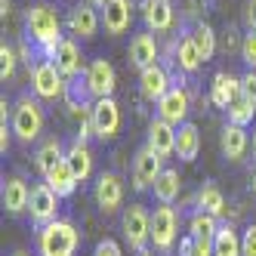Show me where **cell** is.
I'll list each match as a JSON object with an SVG mask.
<instances>
[{
  "instance_id": "11",
  "label": "cell",
  "mask_w": 256,
  "mask_h": 256,
  "mask_svg": "<svg viewBox=\"0 0 256 256\" xmlns=\"http://www.w3.org/2000/svg\"><path fill=\"white\" fill-rule=\"evenodd\" d=\"M84 78H86V86H90V96H93V99L114 96V90H118V71H114L112 62H105V59L90 62L86 71H84Z\"/></svg>"
},
{
  "instance_id": "18",
  "label": "cell",
  "mask_w": 256,
  "mask_h": 256,
  "mask_svg": "<svg viewBox=\"0 0 256 256\" xmlns=\"http://www.w3.org/2000/svg\"><path fill=\"white\" fill-rule=\"evenodd\" d=\"M130 22H133V0H108L105 10H102L105 31L112 34V38H118V34H124L130 28Z\"/></svg>"
},
{
  "instance_id": "43",
  "label": "cell",
  "mask_w": 256,
  "mask_h": 256,
  "mask_svg": "<svg viewBox=\"0 0 256 256\" xmlns=\"http://www.w3.org/2000/svg\"><path fill=\"white\" fill-rule=\"evenodd\" d=\"M10 6H12V0H0V16L6 19V12H10Z\"/></svg>"
},
{
  "instance_id": "3",
  "label": "cell",
  "mask_w": 256,
  "mask_h": 256,
  "mask_svg": "<svg viewBox=\"0 0 256 256\" xmlns=\"http://www.w3.org/2000/svg\"><path fill=\"white\" fill-rule=\"evenodd\" d=\"M12 136L31 145V142H38L40 133H44V108L38 99H31V96H19V102L12 105Z\"/></svg>"
},
{
  "instance_id": "41",
  "label": "cell",
  "mask_w": 256,
  "mask_h": 256,
  "mask_svg": "<svg viewBox=\"0 0 256 256\" xmlns=\"http://www.w3.org/2000/svg\"><path fill=\"white\" fill-rule=\"evenodd\" d=\"M10 142H12V126L10 124H0V154L10 152Z\"/></svg>"
},
{
  "instance_id": "8",
  "label": "cell",
  "mask_w": 256,
  "mask_h": 256,
  "mask_svg": "<svg viewBox=\"0 0 256 256\" xmlns=\"http://www.w3.org/2000/svg\"><path fill=\"white\" fill-rule=\"evenodd\" d=\"M160 173H164V158H160L154 148H148V145H142V148L136 152V158H133V170H130L133 188H136V192L154 188V182H158Z\"/></svg>"
},
{
  "instance_id": "24",
  "label": "cell",
  "mask_w": 256,
  "mask_h": 256,
  "mask_svg": "<svg viewBox=\"0 0 256 256\" xmlns=\"http://www.w3.org/2000/svg\"><path fill=\"white\" fill-rule=\"evenodd\" d=\"M65 160H68V167L74 170V176L80 182H86L90 176H93V152H90V145L74 139L68 145V152H65Z\"/></svg>"
},
{
  "instance_id": "48",
  "label": "cell",
  "mask_w": 256,
  "mask_h": 256,
  "mask_svg": "<svg viewBox=\"0 0 256 256\" xmlns=\"http://www.w3.org/2000/svg\"><path fill=\"white\" fill-rule=\"evenodd\" d=\"M253 192H256V170H253Z\"/></svg>"
},
{
  "instance_id": "44",
  "label": "cell",
  "mask_w": 256,
  "mask_h": 256,
  "mask_svg": "<svg viewBox=\"0 0 256 256\" xmlns=\"http://www.w3.org/2000/svg\"><path fill=\"white\" fill-rule=\"evenodd\" d=\"M86 4H90V6H96V10H105L108 0H86Z\"/></svg>"
},
{
  "instance_id": "26",
  "label": "cell",
  "mask_w": 256,
  "mask_h": 256,
  "mask_svg": "<svg viewBox=\"0 0 256 256\" xmlns=\"http://www.w3.org/2000/svg\"><path fill=\"white\" fill-rule=\"evenodd\" d=\"M65 152H68V148H62V142H59L56 136H50L46 142H40L38 152H34V167H38V173L46 176L59 160H65Z\"/></svg>"
},
{
  "instance_id": "34",
  "label": "cell",
  "mask_w": 256,
  "mask_h": 256,
  "mask_svg": "<svg viewBox=\"0 0 256 256\" xmlns=\"http://www.w3.org/2000/svg\"><path fill=\"white\" fill-rule=\"evenodd\" d=\"M16 62H19V52L4 40V44H0V80H4V84L16 78Z\"/></svg>"
},
{
  "instance_id": "1",
  "label": "cell",
  "mask_w": 256,
  "mask_h": 256,
  "mask_svg": "<svg viewBox=\"0 0 256 256\" xmlns=\"http://www.w3.org/2000/svg\"><path fill=\"white\" fill-rule=\"evenodd\" d=\"M25 38L34 44L38 59L52 62V59H56V52H59V46H62V40H65L59 12L52 10L50 4H34V6H28L25 10Z\"/></svg>"
},
{
  "instance_id": "42",
  "label": "cell",
  "mask_w": 256,
  "mask_h": 256,
  "mask_svg": "<svg viewBox=\"0 0 256 256\" xmlns=\"http://www.w3.org/2000/svg\"><path fill=\"white\" fill-rule=\"evenodd\" d=\"M192 244H194V238H192V234L182 238V241H179V256H192Z\"/></svg>"
},
{
  "instance_id": "19",
  "label": "cell",
  "mask_w": 256,
  "mask_h": 256,
  "mask_svg": "<svg viewBox=\"0 0 256 256\" xmlns=\"http://www.w3.org/2000/svg\"><path fill=\"white\" fill-rule=\"evenodd\" d=\"M56 68L62 71V78L65 80H74V78H80L84 71H86V65H84V56H80V46H78V40L74 38H65L62 40V46H59V52H56Z\"/></svg>"
},
{
  "instance_id": "28",
  "label": "cell",
  "mask_w": 256,
  "mask_h": 256,
  "mask_svg": "<svg viewBox=\"0 0 256 256\" xmlns=\"http://www.w3.org/2000/svg\"><path fill=\"white\" fill-rule=\"evenodd\" d=\"M154 198H158V204H173V200L179 198V192H182V179H179V170H173V167H164V173L158 176V182H154Z\"/></svg>"
},
{
  "instance_id": "45",
  "label": "cell",
  "mask_w": 256,
  "mask_h": 256,
  "mask_svg": "<svg viewBox=\"0 0 256 256\" xmlns=\"http://www.w3.org/2000/svg\"><path fill=\"white\" fill-rule=\"evenodd\" d=\"M136 256H154V253H152L148 247H145V250H136Z\"/></svg>"
},
{
  "instance_id": "10",
  "label": "cell",
  "mask_w": 256,
  "mask_h": 256,
  "mask_svg": "<svg viewBox=\"0 0 256 256\" xmlns=\"http://www.w3.org/2000/svg\"><path fill=\"white\" fill-rule=\"evenodd\" d=\"M59 194L52 192L46 182H40V186H34L31 188V204H28V213H31V222L38 226V228H44V226H50V222H56V213H59Z\"/></svg>"
},
{
  "instance_id": "31",
  "label": "cell",
  "mask_w": 256,
  "mask_h": 256,
  "mask_svg": "<svg viewBox=\"0 0 256 256\" xmlns=\"http://www.w3.org/2000/svg\"><path fill=\"white\" fill-rule=\"evenodd\" d=\"M188 38L194 40V46H198V52H200V59H213V52H216V31L207 25V22H198L192 31H188Z\"/></svg>"
},
{
  "instance_id": "23",
  "label": "cell",
  "mask_w": 256,
  "mask_h": 256,
  "mask_svg": "<svg viewBox=\"0 0 256 256\" xmlns=\"http://www.w3.org/2000/svg\"><path fill=\"white\" fill-rule=\"evenodd\" d=\"M44 182H46V186L56 192L59 198H71V194L78 192V186H80V179L74 176V170L68 167V160H59L56 167H52V170L44 176Z\"/></svg>"
},
{
  "instance_id": "32",
  "label": "cell",
  "mask_w": 256,
  "mask_h": 256,
  "mask_svg": "<svg viewBox=\"0 0 256 256\" xmlns=\"http://www.w3.org/2000/svg\"><path fill=\"white\" fill-rule=\"evenodd\" d=\"M219 232V219L216 216H210V213H204V210H194L192 216H188V234L192 238H213Z\"/></svg>"
},
{
  "instance_id": "47",
  "label": "cell",
  "mask_w": 256,
  "mask_h": 256,
  "mask_svg": "<svg viewBox=\"0 0 256 256\" xmlns=\"http://www.w3.org/2000/svg\"><path fill=\"white\" fill-rule=\"evenodd\" d=\"M253 154H256V126H253Z\"/></svg>"
},
{
  "instance_id": "30",
  "label": "cell",
  "mask_w": 256,
  "mask_h": 256,
  "mask_svg": "<svg viewBox=\"0 0 256 256\" xmlns=\"http://www.w3.org/2000/svg\"><path fill=\"white\" fill-rule=\"evenodd\" d=\"M194 207L219 219V216L226 213V198H222V192H219L216 186H204V188L194 194Z\"/></svg>"
},
{
  "instance_id": "29",
  "label": "cell",
  "mask_w": 256,
  "mask_h": 256,
  "mask_svg": "<svg viewBox=\"0 0 256 256\" xmlns=\"http://www.w3.org/2000/svg\"><path fill=\"white\" fill-rule=\"evenodd\" d=\"M213 247H216V256H241V234L234 232V226L226 222L213 234Z\"/></svg>"
},
{
  "instance_id": "36",
  "label": "cell",
  "mask_w": 256,
  "mask_h": 256,
  "mask_svg": "<svg viewBox=\"0 0 256 256\" xmlns=\"http://www.w3.org/2000/svg\"><path fill=\"white\" fill-rule=\"evenodd\" d=\"M93 256H124V247L114 241V238H102V241L93 247Z\"/></svg>"
},
{
  "instance_id": "46",
  "label": "cell",
  "mask_w": 256,
  "mask_h": 256,
  "mask_svg": "<svg viewBox=\"0 0 256 256\" xmlns=\"http://www.w3.org/2000/svg\"><path fill=\"white\" fill-rule=\"evenodd\" d=\"M12 256H31L28 250H12Z\"/></svg>"
},
{
  "instance_id": "27",
  "label": "cell",
  "mask_w": 256,
  "mask_h": 256,
  "mask_svg": "<svg viewBox=\"0 0 256 256\" xmlns=\"http://www.w3.org/2000/svg\"><path fill=\"white\" fill-rule=\"evenodd\" d=\"M173 62H176V68L179 71H186V74H194V71L200 68V52H198V46H194V40L188 38H182V40H176L173 44Z\"/></svg>"
},
{
  "instance_id": "4",
  "label": "cell",
  "mask_w": 256,
  "mask_h": 256,
  "mask_svg": "<svg viewBox=\"0 0 256 256\" xmlns=\"http://www.w3.org/2000/svg\"><path fill=\"white\" fill-rule=\"evenodd\" d=\"M120 232L130 250H145L152 244V213L142 204H130L120 213Z\"/></svg>"
},
{
  "instance_id": "33",
  "label": "cell",
  "mask_w": 256,
  "mask_h": 256,
  "mask_svg": "<svg viewBox=\"0 0 256 256\" xmlns=\"http://www.w3.org/2000/svg\"><path fill=\"white\" fill-rule=\"evenodd\" d=\"M226 114H228V124H238V126H247L256 114V102H250L247 96H238L228 108H226Z\"/></svg>"
},
{
  "instance_id": "20",
  "label": "cell",
  "mask_w": 256,
  "mask_h": 256,
  "mask_svg": "<svg viewBox=\"0 0 256 256\" xmlns=\"http://www.w3.org/2000/svg\"><path fill=\"white\" fill-rule=\"evenodd\" d=\"M241 96V78H232V74H226V71H216L213 74V84H210V102L216 105V108H226Z\"/></svg>"
},
{
  "instance_id": "6",
  "label": "cell",
  "mask_w": 256,
  "mask_h": 256,
  "mask_svg": "<svg viewBox=\"0 0 256 256\" xmlns=\"http://www.w3.org/2000/svg\"><path fill=\"white\" fill-rule=\"evenodd\" d=\"M179 238V213L170 204H160L152 213V247L160 253H170Z\"/></svg>"
},
{
  "instance_id": "12",
  "label": "cell",
  "mask_w": 256,
  "mask_h": 256,
  "mask_svg": "<svg viewBox=\"0 0 256 256\" xmlns=\"http://www.w3.org/2000/svg\"><path fill=\"white\" fill-rule=\"evenodd\" d=\"M188 112H192V96H188V90H186V86H170V93L158 102L154 118L167 120V124H173V126H182V124H186V118H188Z\"/></svg>"
},
{
  "instance_id": "5",
  "label": "cell",
  "mask_w": 256,
  "mask_h": 256,
  "mask_svg": "<svg viewBox=\"0 0 256 256\" xmlns=\"http://www.w3.org/2000/svg\"><path fill=\"white\" fill-rule=\"evenodd\" d=\"M31 90H34V96H38V99H44V102H56V99H65V93H68V80L62 78V71L56 68V62L40 59L38 68L31 71Z\"/></svg>"
},
{
  "instance_id": "40",
  "label": "cell",
  "mask_w": 256,
  "mask_h": 256,
  "mask_svg": "<svg viewBox=\"0 0 256 256\" xmlns=\"http://www.w3.org/2000/svg\"><path fill=\"white\" fill-rule=\"evenodd\" d=\"M244 25L247 31H256V0H244Z\"/></svg>"
},
{
  "instance_id": "38",
  "label": "cell",
  "mask_w": 256,
  "mask_h": 256,
  "mask_svg": "<svg viewBox=\"0 0 256 256\" xmlns=\"http://www.w3.org/2000/svg\"><path fill=\"white\" fill-rule=\"evenodd\" d=\"M192 256H216V247H213V238H194L192 244Z\"/></svg>"
},
{
  "instance_id": "9",
  "label": "cell",
  "mask_w": 256,
  "mask_h": 256,
  "mask_svg": "<svg viewBox=\"0 0 256 256\" xmlns=\"http://www.w3.org/2000/svg\"><path fill=\"white\" fill-rule=\"evenodd\" d=\"M90 120H93V133H96L99 142H112L118 136V130H120V105L114 102V96L96 99Z\"/></svg>"
},
{
  "instance_id": "17",
  "label": "cell",
  "mask_w": 256,
  "mask_h": 256,
  "mask_svg": "<svg viewBox=\"0 0 256 256\" xmlns=\"http://www.w3.org/2000/svg\"><path fill=\"white\" fill-rule=\"evenodd\" d=\"M139 12H142V22L148 31H170L173 28V0H142Z\"/></svg>"
},
{
  "instance_id": "22",
  "label": "cell",
  "mask_w": 256,
  "mask_h": 256,
  "mask_svg": "<svg viewBox=\"0 0 256 256\" xmlns=\"http://www.w3.org/2000/svg\"><path fill=\"white\" fill-rule=\"evenodd\" d=\"M247 145H250V136H247L244 126H238V124H226L222 126V133H219V148H222L226 160H241L244 152H247Z\"/></svg>"
},
{
  "instance_id": "37",
  "label": "cell",
  "mask_w": 256,
  "mask_h": 256,
  "mask_svg": "<svg viewBox=\"0 0 256 256\" xmlns=\"http://www.w3.org/2000/svg\"><path fill=\"white\" fill-rule=\"evenodd\" d=\"M241 256H256V226L241 232Z\"/></svg>"
},
{
  "instance_id": "7",
  "label": "cell",
  "mask_w": 256,
  "mask_h": 256,
  "mask_svg": "<svg viewBox=\"0 0 256 256\" xmlns=\"http://www.w3.org/2000/svg\"><path fill=\"white\" fill-rule=\"evenodd\" d=\"M93 200H96L99 213L114 216L124 204V179L114 170H102L96 176V186H93Z\"/></svg>"
},
{
  "instance_id": "21",
  "label": "cell",
  "mask_w": 256,
  "mask_h": 256,
  "mask_svg": "<svg viewBox=\"0 0 256 256\" xmlns=\"http://www.w3.org/2000/svg\"><path fill=\"white\" fill-rule=\"evenodd\" d=\"M158 56H160V50H158V40H154L152 31H142V34H136V38L130 40V62L139 71L158 65Z\"/></svg>"
},
{
  "instance_id": "13",
  "label": "cell",
  "mask_w": 256,
  "mask_h": 256,
  "mask_svg": "<svg viewBox=\"0 0 256 256\" xmlns=\"http://www.w3.org/2000/svg\"><path fill=\"white\" fill-rule=\"evenodd\" d=\"M170 86H173V78H170V71L164 68L160 62L152 65V68H145V71H139V96L145 102L158 105L164 96L170 93Z\"/></svg>"
},
{
  "instance_id": "25",
  "label": "cell",
  "mask_w": 256,
  "mask_h": 256,
  "mask_svg": "<svg viewBox=\"0 0 256 256\" xmlns=\"http://www.w3.org/2000/svg\"><path fill=\"white\" fill-rule=\"evenodd\" d=\"M198 152H200V130L186 120L182 126H176V154H179V160L192 164L198 158Z\"/></svg>"
},
{
  "instance_id": "39",
  "label": "cell",
  "mask_w": 256,
  "mask_h": 256,
  "mask_svg": "<svg viewBox=\"0 0 256 256\" xmlns=\"http://www.w3.org/2000/svg\"><path fill=\"white\" fill-rule=\"evenodd\" d=\"M241 96L256 102V71H247V74L241 78Z\"/></svg>"
},
{
  "instance_id": "2",
  "label": "cell",
  "mask_w": 256,
  "mask_h": 256,
  "mask_svg": "<svg viewBox=\"0 0 256 256\" xmlns=\"http://www.w3.org/2000/svg\"><path fill=\"white\" fill-rule=\"evenodd\" d=\"M80 244V232L68 219H56L38 232V253L40 256H74Z\"/></svg>"
},
{
  "instance_id": "14",
  "label": "cell",
  "mask_w": 256,
  "mask_h": 256,
  "mask_svg": "<svg viewBox=\"0 0 256 256\" xmlns=\"http://www.w3.org/2000/svg\"><path fill=\"white\" fill-rule=\"evenodd\" d=\"M0 200H4V210H6V213H12V216L25 213L28 204H31V188H28V182H25L22 176H10V179H4Z\"/></svg>"
},
{
  "instance_id": "16",
  "label": "cell",
  "mask_w": 256,
  "mask_h": 256,
  "mask_svg": "<svg viewBox=\"0 0 256 256\" xmlns=\"http://www.w3.org/2000/svg\"><path fill=\"white\" fill-rule=\"evenodd\" d=\"M145 145L154 148L160 158L176 154V126L167 124V120H160V118H152L148 133H145Z\"/></svg>"
},
{
  "instance_id": "35",
  "label": "cell",
  "mask_w": 256,
  "mask_h": 256,
  "mask_svg": "<svg viewBox=\"0 0 256 256\" xmlns=\"http://www.w3.org/2000/svg\"><path fill=\"white\" fill-rule=\"evenodd\" d=\"M241 59L247 62L250 71H256V31H247L241 40Z\"/></svg>"
},
{
  "instance_id": "15",
  "label": "cell",
  "mask_w": 256,
  "mask_h": 256,
  "mask_svg": "<svg viewBox=\"0 0 256 256\" xmlns=\"http://www.w3.org/2000/svg\"><path fill=\"white\" fill-rule=\"evenodd\" d=\"M99 22H102V16H96V6H90V4H78L68 12V31L74 34V38H80V40L96 38Z\"/></svg>"
}]
</instances>
